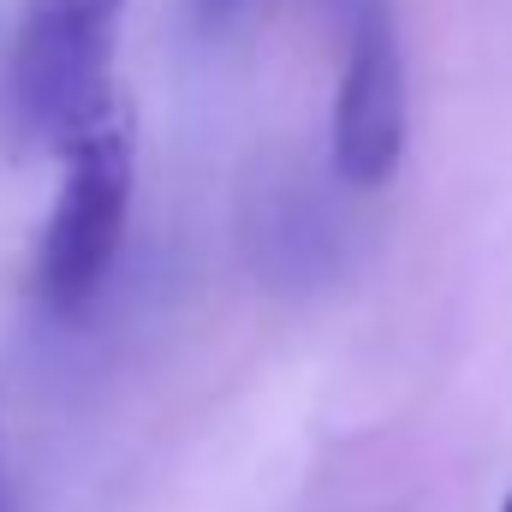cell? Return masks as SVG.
<instances>
[{
    "instance_id": "3957f363",
    "label": "cell",
    "mask_w": 512,
    "mask_h": 512,
    "mask_svg": "<svg viewBox=\"0 0 512 512\" xmlns=\"http://www.w3.org/2000/svg\"><path fill=\"white\" fill-rule=\"evenodd\" d=\"M405 155V60L387 0L346 6V60L334 90V173L346 185H382Z\"/></svg>"
},
{
    "instance_id": "6da1fadb",
    "label": "cell",
    "mask_w": 512,
    "mask_h": 512,
    "mask_svg": "<svg viewBox=\"0 0 512 512\" xmlns=\"http://www.w3.org/2000/svg\"><path fill=\"white\" fill-rule=\"evenodd\" d=\"M60 197L42 233V262H36V286L48 298L54 316H78L126 239L131 215V179H137V120L120 90H108L60 143Z\"/></svg>"
},
{
    "instance_id": "277c9868",
    "label": "cell",
    "mask_w": 512,
    "mask_h": 512,
    "mask_svg": "<svg viewBox=\"0 0 512 512\" xmlns=\"http://www.w3.org/2000/svg\"><path fill=\"white\" fill-rule=\"evenodd\" d=\"M191 6H197V18H203V24H221L239 0H191Z\"/></svg>"
},
{
    "instance_id": "7a4b0ae2",
    "label": "cell",
    "mask_w": 512,
    "mask_h": 512,
    "mask_svg": "<svg viewBox=\"0 0 512 512\" xmlns=\"http://www.w3.org/2000/svg\"><path fill=\"white\" fill-rule=\"evenodd\" d=\"M126 0H24L18 36H12V126L36 143H66L114 84H108V48L120 30Z\"/></svg>"
},
{
    "instance_id": "5b68a950",
    "label": "cell",
    "mask_w": 512,
    "mask_h": 512,
    "mask_svg": "<svg viewBox=\"0 0 512 512\" xmlns=\"http://www.w3.org/2000/svg\"><path fill=\"white\" fill-rule=\"evenodd\" d=\"M501 512H512V495H507V507H501Z\"/></svg>"
}]
</instances>
